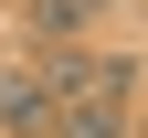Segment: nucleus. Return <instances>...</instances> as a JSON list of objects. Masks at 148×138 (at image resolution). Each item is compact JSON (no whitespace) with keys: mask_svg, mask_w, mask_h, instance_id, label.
<instances>
[{"mask_svg":"<svg viewBox=\"0 0 148 138\" xmlns=\"http://www.w3.org/2000/svg\"><path fill=\"white\" fill-rule=\"evenodd\" d=\"M138 128V64L127 53H53V138H127Z\"/></svg>","mask_w":148,"mask_h":138,"instance_id":"obj_1","label":"nucleus"},{"mask_svg":"<svg viewBox=\"0 0 148 138\" xmlns=\"http://www.w3.org/2000/svg\"><path fill=\"white\" fill-rule=\"evenodd\" d=\"M95 11H106V0H32L21 21H32V43H85V32H95Z\"/></svg>","mask_w":148,"mask_h":138,"instance_id":"obj_3","label":"nucleus"},{"mask_svg":"<svg viewBox=\"0 0 148 138\" xmlns=\"http://www.w3.org/2000/svg\"><path fill=\"white\" fill-rule=\"evenodd\" d=\"M0 138H53V64L42 74H0Z\"/></svg>","mask_w":148,"mask_h":138,"instance_id":"obj_2","label":"nucleus"}]
</instances>
